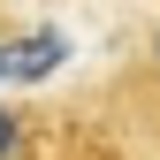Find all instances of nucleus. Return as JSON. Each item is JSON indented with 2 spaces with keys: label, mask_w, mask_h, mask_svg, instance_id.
<instances>
[{
  "label": "nucleus",
  "mask_w": 160,
  "mask_h": 160,
  "mask_svg": "<svg viewBox=\"0 0 160 160\" xmlns=\"http://www.w3.org/2000/svg\"><path fill=\"white\" fill-rule=\"evenodd\" d=\"M38 152V122L31 107H0V160H31Z\"/></svg>",
  "instance_id": "obj_2"
},
{
  "label": "nucleus",
  "mask_w": 160,
  "mask_h": 160,
  "mask_svg": "<svg viewBox=\"0 0 160 160\" xmlns=\"http://www.w3.org/2000/svg\"><path fill=\"white\" fill-rule=\"evenodd\" d=\"M61 53H69L61 31H23L0 46V76H46V69H61Z\"/></svg>",
  "instance_id": "obj_1"
}]
</instances>
